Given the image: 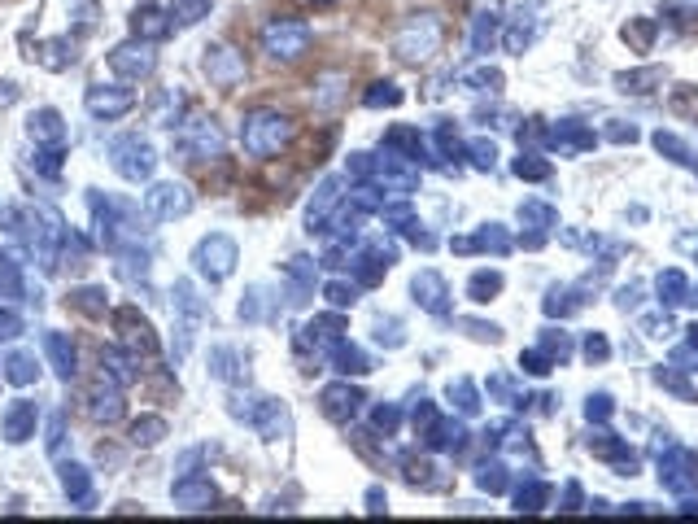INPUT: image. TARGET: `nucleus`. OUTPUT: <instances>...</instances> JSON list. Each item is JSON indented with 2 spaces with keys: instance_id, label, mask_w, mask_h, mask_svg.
Segmentation results:
<instances>
[]
</instances>
